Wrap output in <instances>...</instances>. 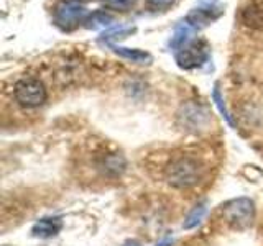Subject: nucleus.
I'll return each instance as SVG.
<instances>
[{
    "label": "nucleus",
    "instance_id": "f257e3e1",
    "mask_svg": "<svg viewBox=\"0 0 263 246\" xmlns=\"http://www.w3.org/2000/svg\"><path fill=\"white\" fill-rule=\"evenodd\" d=\"M87 16V8L79 0H63L54 7L53 22L61 31H72L79 25H84Z\"/></svg>",
    "mask_w": 263,
    "mask_h": 246
},
{
    "label": "nucleus",
    "instance_id": "f03ea898",
    "mask_svg": "<svg viewBox=\"0 0 263 246\" xmlns=\"http://www.w3.org/2000/svg\"><path fill=\"white\" fill-rule=\"evenodd\" d=\"M166 180L173 187H191L201 179V168L191 158H179L166 168Z\"/></svg>",
    "mask_w": 263,
    "mask_h": 246
},
{
    "label": "nucleus",
    "instance_id": "7ed1b4c3",
    "mask_svg": "<svg viewBox=\"0 0 263 246\" xmlns=\"http://www.w3.org/2000/svg\"><path fill=\"white\" fill-rule=\"evenodd\" d=\"M211 57V48L205 39H191L187 45L175 51V59L181 69H196L205 64Z\"/></svg>",
    "mask_w": 263,
    "mask_h": 246
},
{
    "label": "nucleus",
    "instance_id": "20e7f679",
    "mask_svg": "<svg viewBox=\"0 0 263 246\" xmlns=\"http://www.w3.org/2000/svg\"><path fill=\"white\" fill-rule=\"evenodd\" d=\"M222 217H224V220L230 227L237 230H245L252 225L255 218V205L247 197L234 199L226 203V207L222 209Z\"/></svg>",
    "mask_w": 263,
    "mask_h": 246
},
{
    "label": "nucleus",
    "instance_id": "39448f33",
    "mask_svg": "<svg viewBox=\"0 0 263 246\" xmlns=\"http://www.w3.org/2000/svg\"><path fill=\"white\" fill-rule=\"evenodd\" d=\"M222 15H224V5L220 4V0H197L184 20L197 31L209 27L212 22L219 20Z\"/></svg>",
    "mask_w": 263,
    "mask_h": 246
},
{
    "label": "nucleus",
    "instance_id": "423d86ee",
    "mask_svg": "<svg viewBox=\"0 0 263 246\" xmlns=\"http://www.w3.org/2000/svg\"><path fill=\"white\" fill-rule=\"evenodd\" d=\"M15 100L27 109H35L46 102V89L36 79H22L15 84Z\"/></svg>",
    "mask_w": 263,
    "mask_h": 246
},
{
    "label": "nucleus",
    "instance_id": "0eeeda50",
    "mask_svg": "<svg viewBox=\"0 0 263 246\" xmlns=\"http://www.w3.org/2000/svg\"><path fill=\"white\" fill-rule=\"evenodd\" d=\"M178 120L189 131H202L211 125V113L199 104L187 102L179 109Z\"/></svg>",
    "mask_w": 263,
    "mask_h": 246
},
{
    "label": "nucleus",
    "instance_id": "6e6552de",
    "mask_svg": "<svg viewBox=\"0 0 263 246\" xmlns=\"http://www.w3.org/2000/svg\"><path fill=\"white\" fill-rule=\"evenodd\" d=\"M107 48L110 49L112 53H115L117 56L123 57V59L132 61L135 64H150L153 61L152 54L148 51H143V49H137V48H125V46H119L115 43H109Z\"/></svg>",
    "mask_w": 263,
    "mask_h": 246
},
{
    "label": "nucleus",
    "instance_id": "1a4fd4ad",
    "mask_svg": "<svg viewBox=\"0 0 263 246\" xmlns=\"http://www.w3.org/2000/svg\"><path fill=\"white\" fill-rule=\"evenodd\" d=\"M63 228V221L58 217H49V218H41L36 221L33 227L31 233L36 238H51L54 235L60 233V230Z\"/></svg>",
    "mask_w": 263,
    "mask_h": 246
},
{
    "label": "nucleus",
    "instance_id": "9d476101",
    "mask_svg": "<svg viewBox=\"0 0 263 246\" xmlns=\"http://www.w3.org/2000/svg\"><path fill=\"white\" fill-rule=\"evenodd\" d=\"M194 33H196V30L186 20H183L175 28V31H173L171 39H170V49H173V51H178L179 48H183L184 45H187L189 41L193 39Z\"/></svg>",
    "mask_w": 263,
    "mask_h": 246
},
{
    "label": "nucleus",
    "instance_id": "9b49d317",
    "mask_svg": "<svg viewBox=\"0 0 263 246\" xmlns=\"http://www.w3.org/2000/svg\"><path fill=\"white\" fill-rule=\"evenodd\" d=\"M137 31V27L134 25H119V27H112L109 30H105L101 35V41H104L105 45L114 43L115 39H123L130 35H134Z\"/></svg>",
    "mask_w": 263,
    "mask_h": 246
},
{
    "label": "nucleus",
    "instance_id": "f8f14e48",
    "mask_svg": "<svg viewBox=\"0 0 263 246\" xmlns=\"http://www.w3.org/2000/svg\"><path fill=\"white\" fill-rule=\"evenodd\" d=\"M112 15L110 13H105L104 10H96L92 13H89V16L84 22V27L87 30H99V28H105L109 27L112 23Z\"/></svg>",
    "mask_w": 263,
    "mask_h": 246
},
{
    "label": "nucleus",
    "instance_id": "ddd939ff",
    "mask_svg": "<svg viewBox=\"0 0 263 246\" xmlns=\"http://www.w3.org/2000/svg\"><path fill=\"white\" fill-rule=\"evenodd\" d=\"M205 212H208V207H205L204 203L196 205V207L187 213V217H186V220H184L183 227H184L186 230H191V228L197 227V225H199L201 221L204 220Z\"/></svg>",
    "mask_w": 263,
    "mask_h": 246
},
{
    "label": "nucleus",
    "instance_id": "4468645a",
    "mask_svg": "<svg viewBox=\"0 0 263 246\" xmlns=\"http://www.w3.org/2000/svg\"><path fill=\"white\" fill-rule=\"evenodd\" d=\"M212 100H214V104H216V107L219 109L220 115H222V117H224V120L229 123L230 127H235V125H234L232 117H230L229 112H227V107H226V102H224V97H222L220 89H219V86H217V84L214 86V89H212Z\"/></svg>",
    "mask_w": 263,
    "mask_h": 246
},
{
    "label": "nucleus",
    "instance_id": "2eb2a0df",
    "mask_svg": "<svg viewBox=\"0 0 263 246\" xmlns=\"http://www.w3.org/2000/svg\"><path fill=\"white\" fill-rule=\"evenodd\" d=\"M102 2L109 8H114V10L119 12H127L135 5V0H102Z\"/></svg>",
    "mask_w": 263,
    "mask_h": 246
},
{
    "label": "nucleus",
    "instance_id": "dca6fc26",
    "mask_svg": "<svg viewBox=\"0 0 263 246\" xmlns=\"http://www.w3.org/2000/svg\"><path fill=\"white\" fill-rule=\"evenodd\" d=\"M175 2L176 0H146V4L152 10H166Z\"/></svg>",
    "mask_w": 263,
    "mask_h": 246
},
{
    "label": "nucleus",
    "instance_id": "f3484780",
    "mask_svg": "<svg viewBox=\"0 0 263 246\" xmlns=\"http://www.w3.org/2000/svg\"><path fill=\"white\" fill-rule=\"evenodd\" d=\"M171 244H173V238H166V240L160 241L156 246H171Z\"/></svg>",
    "mask_w": 263,
    "mask_h": 246
},
{
    "label": "nucleus",
    "instance_id": "a211bd4d",
    "mask_svg": "<svg viewBox=\"0 0 263 246\" xmlns=\"http://www.w3.org/2000/svg\"><path fill=\"white\" fill-rule=\"evenodd\" d=\"M122 246H140V243L135 241V240H130V241H127V243H123Z\"/></svg>",
    "mask_w": 263,
    "mask_h": 246
}]
</instances>
